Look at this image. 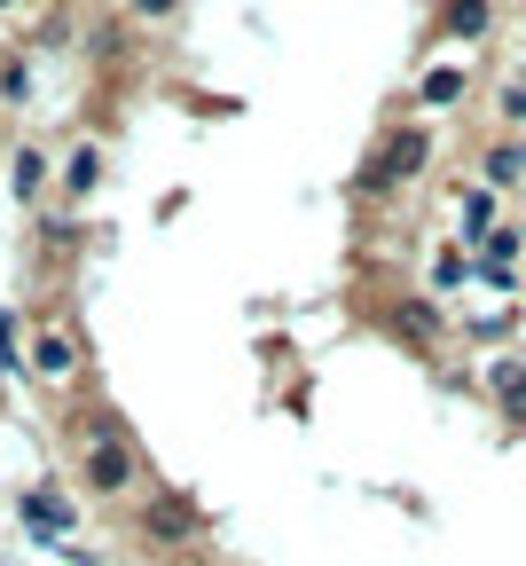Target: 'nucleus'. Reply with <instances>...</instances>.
Masks as SVG:
<instances>
[{
  "mask_svg": "<svg viewBox=\"0 0 526 566\" xmlns=\"http://www.w3.org/2000/svg\"><path fill=\"white\" fill-rule=\"evenodd\" d=\"M24 520H32L40 535H63V527H71V504H63V495H55V488H40V495H32V504H24Z\"/></svg>",
  "mask_w": 526,
  "mask_h": 566,
  "instance_id": "obj_7",
  "label": "nucleus"
},
{
  "mask_svg": "<svg viewBox=\"0 0 526 566\" xmlns=\"http://www.w3.org/2000/svg\"><path fill=\"white\" fill-rule=\"evenodd\" d=\"M417 95H424L432 111H440V103H456V95H464V71H456V63H440V71H424V87H417Z\"/></svg>",
  "mask_w": 526,
  "mask_h": 566,
  "instance_id": "obj_8",
  "label": "nucleus"
},
{
  "mask_svg": "<svg viewBox=\"0 0 526 566\" xmlns=\"http://www.w3.org/2000/svg\"><path fill=\"white\" fill-rule=\"evenodd\" d=\"M464 229H472L480 244L495 237V197H487V189H472V197H464Z\"/></svg>",
  "mask_w": 526,
  "mask_h": 566,
  "instance_id": "obj_13",
  "label": "nucleus"
},
{
  "mask_svg": "<svg viewBox=\"0 0 526 566\" xmlns=\"http://www.w3.org/2000/svg\"><path fill=\"white\" fill-rule=\"evenodd\" d=\"M393 323H401V331H409L417 346H432V338H440V315H432L424 300H401V315H393Z\"/></svg>",
  "mask_w": 526,
  "mask_h": 566,
  "instance_id": "obj_9",
  "label": "nucleus"
},
{
  "mask_svg": "<svg viewBox=\"0 0 526 566\" xmlns=\"http://www.w3.org/2000/svg\"><path fill=\"white\" fill-rule=\"evenodd\" d=\"M40 189H48V158L24 142V150H17V197H40Z\"/></svg>",
  "mask_w": 526,
  "mask_h": 566,
  "instance_id": "obj_11",
  "label": "nucleus"
},
{
  "mask_svg": "<svg viewBox=\"0 0 526 566\" xmlns=\"http://www.w3.org/2000/svg\"><path fill=\"white\" fill-rule=\"evenodd\" d=\"M0 9H24V0H0Z\"/></svg>",
  "mask_w": 526,
  "mask_h": 566,
  "instance_id": "obj_18",
  "label": "nucleus"
},
{
  "mask_svg": "<svg viewBox=\"0 0 526 566\" xmlns=\"http://www.w3.org/2000/svg\"><path fill=\"white\" fill-rule=\"evenodd\" d=\"M424 158H432V134H424V126H393V134L378 142V158L354 174V189H361V197H386V189L417 181V174H424Z\"/></svg>",
  "mask_w": 526,
  "mask_h": 566,
  "instance_id": "obj_1",
  "label": "nucleus"
},
{
  "mask_svg": "<svg viewBox=\"0 0 526 566\" xmlns=\"http://www.w3.org/2000/svg\"><path fill=\"white\" fill-rule=\"evenodd\" d=\"M503 126H526V80L503 87Z\"/></svg>",
  "mask_w": 526,
  "mask_h": 566,
  "instance_id": "obj_15",
  "label": "nucleus"
},
{
  "mask_svg": "<svg viewBox=\"0 0 526 566\" xmlns=\"http://www.w3.org/2000/svg\"><path fill=\"white\" fill-rule=\"evenodd\" d=\"M0 95H9V103H24V95H32V71H24V55H9V63H0Z\"/></svg>",
  "mask_w": 526,
  "mask_h": 566,
  "instance_id": "obj_14",
  "label": "nucleus"
},
{
  "mask_svg": "<svg viewBox=\"0 0 526 566\" xmlns=\"http://www.w3.org/2000/svg\"><path fill=\"white\" fill-rule=\"evenodd\" d=\"M487 394H495V409L511 424H526V363H518V354H495V363H487Z\"/></svg>",
  "mask_w": 526,
  "mask_h": 566,
  "instance_id": "obj_4",
  "label": "nucleus"
},
{
  "mask_svg": "<svg viewBox=\"0 0 526 566\" xmlns=\"http://www.w3.org/2000/svg\"><path fill=\"white\" fill-rule=\"evenodd\" d=\"M95 181H103V150H95V142H87V150H80V158H71V174H63V189H80V197H87Z\"/></svg>",
  "mask_w": 526,
  "mask_h": 566,
  "instance_id": "obj_12",
  "label": "nucleus"
},
{
  "mask_svg": "<svg viewBox=\"0 0 526 566\" xmlns=\"http://www.w3.org/2000/svg\"><path fill=\"white\" fill-rule=\"evenodd\" d=\"M134 449H126V433H111V424H95V441H87V488L95 495H118V488H134Z\"/></svg>",
  "mask_w": 526,
  "mask_h": 566,
  "instance_id": "obj_2",
  "label": "nucleus"
},
{
  "mask_svg": "<svg viewBox=\"0 0 526 566\" xmlns=\"http://www.w3.org/2000/svg\"><path fill=\"white\" fill-rule=\"evenodd\" d=\"M24 370H40V378H71V370H80V346H71V331H40Z\"/></svg>",
  "mask_w": 526,
  "mask_h": 566,
  "instance_id": "obj_6",
  "label": "nucleus"
},
{
  "mask_svg": "<svg viewBox=\"0 0 526 566\" xmlns=\"http://www.w3.org/2000/svg\"><path fill=\"white\" fill-rule=\"evenodd\" d=\"M173 9H181V0H134V17H141V24H158V17H173Z\"/></svg>",
  "mask_w": 526,
  "mask_h": 566,
  "instance_id": "obj_17",
  "label": "nucleus"
},
{
  "mask_svg": "<svg viewBox=\"0 0 526 566\" xmlns=\"http://www.w3.org/2000/svg\"><path fill=\"white\" fill-rule=\"evenodd\" d=\"M495 24V0H440V32L448 40H487Z\"/></svg>",
  "mask_w": 526,
  "mask_h": 566,
  "instance_id": "obj_5",
  "label": "nucleus"
},
{
  "mask_svg": "<svg viewBox=\"0 0 526 566\" xmlns=\"http://www.w3.org/2000/svg\"><path fill=\"white\" fill-rule=\"evenodd\" d=\"M432 275H440V283H464V275H472V260H464V252H440V260H432Z\"/></svg>",
  "mask_w": 526,
  "mask_h": 566,
  "instance_id": "obj_16",
  "label": "nucleus"
},
{
  "mask_svg": "<svg viewBox=\"0 0 526 566\" xmlns=\"http://www.w3.org/2000/svg\"><path fill=\"white\" fill-rule=\"evenodd\" d=\"M526 174V142H495L487 150V181H518Z\"/></svg>",
  "mask_w": 526,
  "mask_h": 566,
  "instance_id": "obj_10",
  "label": "nucleus"
},
{
  "mask_svg": "<svg viewBox=\"0 0 526 566\" xmlns=\"http://www.w3.org/2000/svg\"><path fill=\"white\" fill-rule=\"evenodd\" d=\"M204 527V512L189 504V495H149V504H141V535L149 543H189Z\"/></svg>",
  "mask_w": 526,
  "mask_h": 566,
  "instance_id": "obj_3",
  "label": "nucleus"
}]
</instances>
